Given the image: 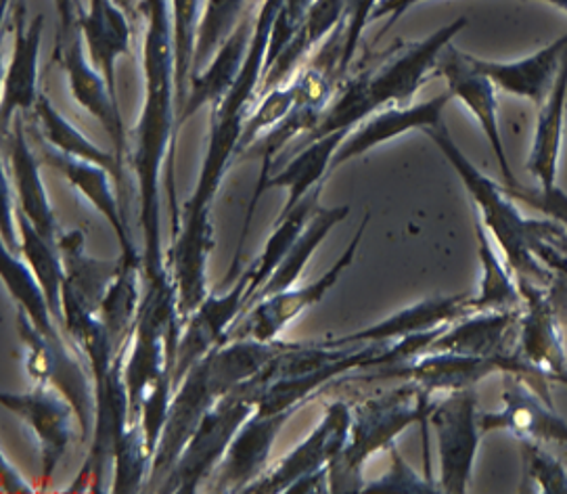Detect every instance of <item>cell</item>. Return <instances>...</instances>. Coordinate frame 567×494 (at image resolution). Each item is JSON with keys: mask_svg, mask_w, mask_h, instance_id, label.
<instances>
[{"mask_svg": "<svg viewBox=\"0 0 567 494\" xmlns=\"http://www.w3.org/2000/svg\"><path fill=\"white\" fill-rule=\"evenodd\" d=\"M145 42H143V74L145 101L138 124L134 128V152L128 153L138 185L141 228H143V270L147 284H159L172 277L162 249V204L159 176L164 159H168V187L174 212V235L181 227V214L174 195V143H176V65L172 34L171 0H145Z\"/></svg>", "mask_w": 567, "mask_h": 494, "instance_id": "1", "label": "cell"}, {"mask_svg": "<svg viewBox=\"0 0 567 494\" xmlns=\"http://www.w3.org/2000/svg\"><path fill=\"white\" fill-rule=\"evenodd\" d=\"M284 346L277 340L268 343L233 340L212 350L208 357L190 367L185 380L174 390L166 423L153 455L147 491H159L209 409L227 397L233 388L258 375L284 350Z\"/></svg>", "mask_w": 567, "mask_h": 494, "instance_id": "2", "label": "cell"}, {"mask_svg": "<svg viewBox=\"0 0 567 494\" xmlns=\"http://www.w3.org/2000/svg\"><path fill=\"white\" fill-rule=\"evenodd\" d=\"M432 404L434 397L411 381L378 399L359 402L352 409L348 442L329 465V493H362L367 484L364 461L381 449H390L400 432L413 423H421L423 434H427Z\"/></svg>", "mask_w": 567, "mask_h": 494, "instance_id": "3", "label": "cell"}, {"mask_svg": "<svg viewBox=\"0 0 567 494\" xmlns=\"http://www.w3.org/2000/svg\"><path fill=\"white\" fill-rule=\"evenodd\" d=\"M423 133L444 153V157L451 162L458 178L463 181L465 189L470 191L473 204L480 212V220L501 247L511 272L538 286H553V272L529 249L528 218L519 214L515 199H511L501 185H496L492 178L473 166L465 153L456 147L444 122Z\"/></svg>", "mask_w": 567, "mask_h": 494, "instance_id": "4", "label": "cell"}, {"mask_svg": "<svg viewBox=\"0 0 567 494\" xmlns=\"http://www.w3.org/2000/svg\"><path fill=\"white\" fill-rule=\"evenodd\" d=\"M258 397L249 381L233 388L202 419L183 455L157 493L193 494L214 474L227 455L228 446L247 419L256 413Z\"/></svg>", "mask_w": 567, "mask_h": 494, "instance_id": "5", "label": "cell"}, {"mask_svg": "<svg viewBox=\"0 0 567 494\" xmlns=\"http://www.w3.org/2000/svg\"><path fill=\"white\" fill-rule=\"evenodd\" d=\"M16 325L30 380L34 385H51L70 400L82 425V442L91 440L95 430L96 390L89 364L82 361L70 340H49L42 336L21 308Z\"/></svg>", "mask_w": 567, "mask_h": 494, "instance_id": "6", "label": "cell"}, {"mask_svg": "<svg viewBox=\"0 0 567 494\" xmlns=\"http://www.w3.org/2000/svg\"><path fill=\"white\" fill-rule=\"evenodd\" d=\"M467 25V18H456L427 39L411 44L400 42V49H390L375 68H367L357 74L371 115L385 107L411 105L421 84L437 68V59L444 49Z\"/></svg>", "mask_w": 567, "mask_h": 494, "instance_id": "7", "label": "cell"}, {"mask_svg": "<svg viewBox=\"0 0 567 494\" xmlns=\"http://www.w3.org/2000/svg\"><path fill=\"white\" fill-rule=\"evenodd\" d=\"M480 404L475 388L449 392L444 399L434 400L427 415L440 453V491L449 494L467 493L472 480L473 463L480 440Z\"/></svg>", "mask_w": 567, "mask_h": 494, "instance_id": "8", "label": "cell"}, {"mask_svg": "<svg viewBox=\"0 0 567 494\" xmlns=\"http://www.w3.org/2000/svg\"><path fill=\"white\" fill-rule=\"evenodd\" d=\"M496 371H505L507 375H522L545 390V378L538 375L532 367L522 361L515 350L498 357H472L456 352H423L413 361L402 362L396 367L381 369L378 378H398L421 385L427 394L435 392H456L465 388H475V383L486 380ZM548 397V394H547Z\"/></svg>", "mask_w": 567, "mask_h": 494, "instance_id": "9", "label": "cell"}, {"mask_svg": "<svg viewBox=\"0 0 567 494\" xmlns=\"http://www.w3.org/2000/svg\"><path fill=\"white\" fill-rule=\"evenodd\" d=\"M131 352V348H128ZM120 354L112 371L95 380L96 415L93 430V446L82 472L78 474L68 493H82L93 486V493H107L110 475H114L115 453L122 438L131 430V402L124 383V357Z\"/></svg>", "mask_w": 567, "mask_h": 494, "instance_id": "10", "label": "cell"}, {"mask_svg": "<svg viewBox=\"0 0 567 494\" xmlns=\"http://www.w3.org/2000/svg\"><path fill=\"white\" fill-rule=\"evenodd\" d=\"M369 225V214L362 218L359 230L352 239V244L343 251L340 260L329 268L317 284L300 287V289H287L281 294L268 296L265 300L249 306L246 315L237 319V323L230 325L227 333V342L233 340H256V342H275L277 336L284 331L287 325L296 317H300L303 310L321 302L324 294L338 284L341 272L352 265L360 239L364 235V228Z\"/></svg>", "mask_w": 567, "mask_h": 494, "instance_id": "11", "label": "cell"}, {"mask_svg": "<svg viewBox=\"0 0 567 494\" xmlns=\"http://www.w3.org/2000/svg\"><path fill=\"white\" fill-rule=\"evenodd\" d=\"M517 287L524 306L517 325L515 354L545 380L567 383L566 343L548 287L522 277H517Z\"/></svg>", "mask_w": 567, "mask_h": 494, "instance_id": "12", "label": "cell"}, {"mask_svg": "<svg viewBox=\"0 0 567 494\" xmlns=\"http://www.w3.org/2000/svg\"><path fill=\"white\" fill-rule=\"evenodd\" d=\"M352 409L346 402H333L327 406L321 425L281 459L270 472L249 484L246 494H287V491L303 477L329 470L331 461L340 455L350 436Z\"/></svg>", "mask_w": 567, "mask_h": 494, "instance_id": "13", "label": "cell"}, {"mask_svg": "<svg viewBox=\"0 0 567 494\" xmlns=\"http://www.w3.org/2000/svg\"><path fill=\"white\" fill-rule=\"evenodd\" d=\"M2 406L34 432L42 459V486H49L61 459L72 442V419L76 409L51 385H34L25 394H2Z\"/></svg>", "mask_w": 567, "mask_h": 494, "instance_id": "14", "label": "cell"}, {"mask_svg": "<svg viewBox=\"0 0 567 494\" xmlns=\"http://www.w3.org/2000/svg\"><path fill=\"white\" fill-rule=\"evenodd\" d=\"M82 34L76 32L70 39L58 40V61L68 74L70 91L89 114L99 120L103 131L110 134L115 157L122 171H126V157L131 153L128 134L120 114L117 95L110 89L105 76L96 70L93 61L84 55Z\"/></svg>", "mask_w": 567, "mask_h": 494, "instance_id": "15", "label": "cell"}, {"mask_svg": "<svg viewBox=\"0 0 567 494\" xmlns=\"http://www.w3.org/2000/svg\"><path fill=\"white\" fill-rule=\"evenodd\" d=\"M249 272H244L235 287L225 296L208 294L202 306L190 312L181 329V340L176 348V364L172 373V388L176 390L195 362L208 357L212 350L227 343L230 325L235 323L246 308V289Z\"/></svg>", "mask_w": 567, "mask_h": 494, "instance_id": "16", "label": "cell"}, {"mask_svg": "<svg viewBox=\"0 0 567 494\" xmlns=\"http://www.w3.org/2000/svg\"><path fill=\"white\" fill-rule=\"evenodd\" d=\"M435 70L440 76L446 78L453 99H458L472 112L480 128L486 134L492 152L501 164L505 185L515 187L517 178L511 172L509 159H507V152L503 145V136H501V126H498V101H496L494 82L473 65L470 55L461 53L451 44L437 59Z\"/></svg>", "mask_w": 567, "mask_h": 494, "instance_id": "17", "label": "cell"}, {"mask_svg": "<svg viewBox=\"0 0 567 494\" xmlns=\"http://www.w3.org/2000/svg\"><path fill=\"white\" fill-rule=\"evenodd\" d=\"M23 117L25 115H18L11 122L9 131L2 133V168L9 174L18 195V208L28 216V220L47 241L58 246L63 228L59 227L55 212L51 208L40 174V159L28 141Z\"/></svg>", "mask_w": 567, "mask_h": 494, "instance_id": "18", "label": "cell"}, {"mask_svg": "<svg viewBox=\"0 0 567 494\" xmlns=\"http://www.w3.org/2000/svg\"><path fill=\"white\" fill-rule=\"evenodd\" d=\"M37 138H39L42 162L59 172L112 225L120 247H122V263L126 267H143V254L136 251V247H134L133 237L126 227L124 212L112 191V183H110L112 172L99 164H93V162L78 159V157L59 152L39 134H37Z\"/></svg>", "mask_w": 567, "mask_h": 494, "instance_id": "19", "label": "cell"}, {"mask_svg": "<svg viewBox=\"0 0 567 494\" xmlns=\"http://www.w3.org/2000/svg\"><path fill=\"white\" fill-rule=\"evenodd\" d=\"M293 413L296 409H287L275 415L254 413L247 419L216 467L218 475L212 493H244L249 484L262 477L272 444Z\"/></svg>", "mask_w": 567, "mask_h": 494, "instance_id": "20", "label": "cell"}, {"mask_svg": "<svg viewBox=\"0 0 567 494\" xmlns=\"http://www.w3.org/2000/svg\"><path fill=\"white\" fill-rule=\"evenodd\" d=\"M13 21V53L2 80V133L9 131L18 115L32 114L40 99L39 59L44 16L28 20L25 7L21 4Z\"/></svg>", "mask_w": 567, "mask_h": 494, "instance_id": "21", "label": "cell"}, {"mask_svg": "<svg viewBox=\"0 0 567 494\" xmlns=\"http://www.w3.org/2000/svg\"><path fill=\"white\" fill-rule=\"evenodd\" d=\"M480 428L484 434L507 430L519 440L567 444V421L553 411L550 402L538 399L522 375L507 378L501 411L480 413Z\"/></svg>", "mask_w": 567, "mask_h": 494, "instance_id": "22", "label": "cell"}, {"mask_svg": "<svg viewBox=\"0 0 567 494\" xmlns=\"http://www.w3.org/2000/svg\"><path fill=\"white\" fill-rule=\"evenodd\" d=\"M451 99L453 95L449 91V93H442V95L423 101V103H411L404 107L394 105V107H385V110H379L375 114L369 115L343 138V143L331 159V172L340 168L341 164H346L348 159L364 155L373 147H378L381 143H388L400 134L411 133L416 128L427 131V128H434L437 124H442L444 122L442 114Z\"/></svg>", "mask_w": 567, "mask_h": 494, "instance_id": "23", "label": "cell"}, {"mask_svg": "<svg viewBox=\"0 0 567 494\" xmlns=\"http://www.w3.org/2000/svg\"><path fill=\"white\" fill-rule=\"evenodd\" d=\"M350 133L352 131H338V133L327 134V136H321V138L303 145L300 152H296L285 159L284 171L277 172V174H268L262 183H258L254 199H251V206L247 209L246 228H244V237H241V246H239V256H241V247L246 241L251 214H254V209L258 206V202H260V197L265 195L266 191L284 189V187L289 191L287 204L281 209L279 218H277V223H281L293 209L298 208V204L310 191L322 185L324 176L331 172L333 155L343 143V138Z\"/></svg>", "mask_w": 567, "mask_h": 494, "instance_id": "24", "label": "cell"}, {"mask_svg": "<svg viewBox=\"0 0 567 494\" xmlns=\"http://www.w3.org/2000/svg\"><path fill=\"white\" fill-rule=\"evenodd\" d=\"M256 18L251 16V11H247L244 20L237 23V28L225 40V44L209 61L208 68L204 72L190 76L189 96H187V103L176 122L178 131L204 105H209V110L216 112L225 103L230 89L235 86L237 78L246 65L249 47L254 40V32H256Z\"/></svg>", "mask_w": 567, "mask_h": 494, "instance_id": "25", "label": "cell"}, {"mask_svg": "<svg viewBox=\"0 0 567 494\" xmlns=\"http://www.w3.org/2000/svg\"><path fill=\"white\" fill-rule=\"evenodd\" d=\"M566 51L567 34H564L538 53L519 61H488L473 55H470V61L482 74L491 78L496 89L543 105L561 70Z\"/></svg>", "mask_w": 567, "mask_h": 494, "instance_id": "26", "label": "cell"}, {"mask_svg": "<svg viewBox=\"0 0 567 494\" xmlns=\"http://www.w3.org/2000/svg\"><path fill=\"white\" fill-rule=\"evenodd\" d=\"M522 308L475 312L449 325L425 352H456L472 357L509 354L517 342Z\"/></svg>", "mask_w": 567, "mask_h": 494, "instance_id": "27", "label": "cell"}, {"mask_svg": "<svg viewBox=\"0 0 567 494\" xmlns=\"http://www.w3.org/2000/svg\"><path fill=\"white\" fill-rule=\"evenodd\" d=\"M78 32L84 39L89 59L115 93V63L131 55L133 21L114 0H91L89 9L78 13Z\"/></svg>", "mask_w": 567, "mask_h": 494, "instance_id": "28", "label": "cell"}, {"mask_svg": "<svg viewBox=\"0 0 567 494\" xmlns=\"http://www.w3.org/2000/svg\"><path fill=\"white\" fill-rule=\"evenodd\" d=\"M472 315L470 296H451V298H434L419 305L411 306L394 317L381 323L367 327L352 336L327 340V346L341 348V346H359V343L396 342L416 333H427L440 327L456 323Z\"/></svg>", "mask_w": 567, "mask_h": 494, "instance_id": "29", "label": "cell"}, {"mask_svg": "<svg viewBox=\"0 0 567 494\" xmlns=\"http://www.w3.org/2000/svg\"><path fill=\"white\" fill-rule=\"evenodd\" d=\"M567 105V51L561 61V70L550 89L543 110L538 115V124L534 131V141L529 150L526 168L538 181V189L548 191L557 187V166L564 141Z\"/></svg>", "mask_w": 567, "mask_h": 494, "instance_id": "30", "label": "cell"}, {"mask_svg": "<svg viewBox=\"0 0 567 494\" xmlns=\"http://www.w3.org/2000/svg\"><path fill=\"white\" fill-rule=\"evenodd\" d=\"M32 114H34V131L51 147H55V150L65 153V155L78 157V159L93 162V164H99V166H103V168L112 172L115 185L120 189L122 212H124V218H126L128 216V208H126V204H128L126 202V183H124V171L120 168L115 153L105 152V150L96 147L93 141L86 138V134L80 133L68 117L61 115V112L44 93H40L39 103H37Z\"/></svg>", "mask_w": 567, "mask_h": 494, "instance_id": "31", "label": "cell"}, {"mask_svg": "<svg viewBox=\"0 0 567 494\" xmlns=\"http://www.w3.org/2000/svg\"><path fill=\"white\" fill-rule=\"evenodd\" d=\"M58 246L65 265V287H70L76 294L82 305L99 315L107 289L122 270V256L120 260L110 263L89 256L84 249L82 230H61Z\"/></svg>", "mask_w": 567, "mask_h": 494, "instance_id": "32", "label": "cell"}, {"mask_svg": "<svg viewBox=\"0 0 567 494\" xmlns=\"http://www.w3.org/2000/svg\"><path fill=\"white\" fill-rule=\"evenodd\" d=\"M348 214H350L348 206L317 208V212L310 218V223L303 228L302 235L298 237V241L293 244V247L289 249V254L285 256L284 263L270 275V279L266 281L265 286L258 289V294L254 296V300L249 302V306L265 300L268 296L287 291L289 287L293 286L302 277L303 268L308 265V260L312 258V251L321 246L331 228L338 227L340 223L346 220ZM249 306H247V310H249Z\"/></svg>", "mask_w": 567, "mask_h": 494, "instance_id": "33", "label": "cell"}, {"mask_svg": "<svg viewBox=\"0 0 567 494\" xmlns=\"http://www.w3.org/2000/svg\"><path fill=\"white\" fill-rule=\"evenodd\" d=\"M321 193L322 185L315 187L287 218H284L281 223H275V230H272V235H270V239L266 244L265 251L254 260L251 267L247 268L249 284H247L246 289V308H244V312H246L249 302L254 300V296L258 294V289L270 279V275L284 263V258L289 254V249L293 247V244L298 241V237L302 235V230L310 223L312 214L319 208Z\"/></svg>", "mask_w": 567, "mask_h": 494, "instance_id": "34", "label": "cell"}, {"mask_svg": "<svg viewBox=\"0 0 567 494\" xmlns=\"http://www.w3.org/2000/svg\"><path fill=\"white\" fill-rule=\"evenodd\" d=\"M20 223L21 254L28 267L32 268L34 277L51 305L53 317L59 327L65 331V310H63V286H65V265L59 247L47 241L37 227L28 220V216L18 208Z\"/></svg>", "mask_w": 567, "mask_h": 494, "instance_id": "35", "label": "cell"}, {"mask_svg": "<svg viewBox=\"0 0 567 494\" xmlns=\"http://www.w3.org/2000/svg\"><path fill=\"white\" fill-rule=\"evenodd\" d=\"M0 256H2V281L9 289V294L13 296V300L18 302V308L25 310L30 321L49 340H70L55 321L51 305L44 296V289L40 287L39 279L34 277L28 263L20 260L18 254L9 251L4 246Z\"/></svg>", "mask_w": 567, "mask_h": 494, "instance_id": "36", "label": "cell"}, {"mask_svg": "<svg viewBox=\"0 0 567 494\" xmlns=\"http://www.w3.org/2000/svg\"><path fill=\"white\" fill-rule=\"evenodd\" d=\"M141 268L143 267H126L122 263V270L107 289L99 310V319L105 325L117 352H126L133 342L141 308Z\"/></svg>", "mask_w": 567, "mask_h": 494, "instance_id": "37", "label": "cell"}, {"mask_svg": "<svg viewBox=\"0 0 567 494\" xmlns=\"http://www.w3.org/2000/svg\"><path fill=\"white\" fill-rule=\"evenodd\" d=\"M475 235H477V249H480L484 277H482L480 294L470 298L472 315L522 308L524 300H522L519 287L511 279V268L507 267V263H503L501 256L494 251L491 237L486 235L482 220L475 223Z\"/></svg>", "mask_w": 567, "mask_h": 494, "instance_id": "38", "label": "cell"}, {"mask_svg": "<svg viewBox=\"0 0 567 494\" xmlns=\"http://www.w3.org/2000/svg\"><path fill=\"white\" fill-rule=\"evenodd\" d=\"M204 0H171L174 65H176V112L181 115L189 96L193 59L202 21ZM178 122V120H176Z\"/></svg>", "mask_w": 567, "mask_h": 494, "instance_id": "39", "label": "cell"}, {"mask_svg": "<svg viewBox=\"0 0 567 494\" xmlns=\"http://www.w3.org/2000/svg\"><path fill=\"white\" fill-rule=\"evenodd\" d=\"M247 11H249V0H204L190 76L208 68L209 61L225 44V40L237 28V23L244 20Z\"/></svg>", "mask_w": 567, "mask_h": 494, "instance_id": "40", "label": "cell"}, {"mask_svg": "<svg viewBox=\"0 0 567 494\" xmlns=\"http://www.w3.org/2000/svg\"><path fill=\"white\" fill-rule=\"evenodd\" d=\"M258 105L254 107V112H249L241 133V141L237 145V155L235 159L246 152L251 143H256L262 134L268 133L272 126H277L285 115L289 114L298 101H300V84L298 80L289 86H277L272 91H268L262 96L256 99Z\"/></svg>", "mask_w": 567, "mask_h": 494, "instance_id": "41", "label": "cell"}, {"mask_svg": "<svg viewBox=\"0 0 567 494\" xmlns=\"http://www.w3.org/2000/svg\"><path fill=\"white\" fill-rule=\"evenodd\" d=\"M532 254L548 268L567 277V230L553 220H528Z\"/></svg>", "mask_w": 567, "mask_h": 494, "instance_id": "42", "label": "cell"}, {"mask_svg": "<svg viewBox=\"0 0 567 494\" xmlns=\"http://www.w3.org/2000/svg\"><path fill=\"white\" fill-rule=\"evenodd\" d=\"M522 451L526 472L540 486L543 493L567 494V470L559 459L548 455L540 442L532 440H522Z\"/></svg>", "mask_w": 567, "mask_h": 494, "instance_id": "43", "label": "cell"}, {"mask_svg": "<svg viewBox=\"0 0 567 494\" xmlns=\"http://www.w3.org/2000/svg\"><path fill=\"white\" fill-rule=\"evenodd\" d=\"M392 453V470L390 474L379 477L375 482L364 484L362 493L369 494H427L442 493L440 486L434 482H425L415 474L413 467H409L404 463V459L400 456L396 446H390Z\"/></svg>", "mask_w": 567, "mask_h": 494, "instance_id": "44", "label": "cell"}, {"mask_svg": "<svg viewBox=\"0 0 567 494\" xmlns=\"http://www.w3.org/2000/svg\"><path fill=\"white\" fill-rule=\"evenodd\" d=\"M379 0H346V11H343V53H341L340 80L346 76L350 61L354 59V53L359 49L362 30L371 21V13L378 7Z\"/></svg>", "mask_w": 567, "mask_h": 494, "instance_id": "45", "label": "cell"}, {"mask_svg": "<svg viewBox=\"0 0 567 494\" xmlns=\"http://www.w3.org/2000/svg\"><path fill=\"white\" fill-rule=\"evenodd\" d=\"M505 193L509 195L511 199L515 202H522L529 208L538 209L540 214H545L548 220L557 223L559 227H564L567 230V193L566 191L559 189V187H553V189H528L524 185H515V187H503Z\"/></svg>", "mask_w": 567, "mask_h": 494, "instance_id": "46", "label": "cell"}, {"mask_svg": "<svg viewBox=\"0 0 567 494\" xmlns=\"http://www.w3.org/2000/svg\"><path fill=\"white\" fill-rule=\"evenodd\" d=\"M20 223H18V204H16V189L11 178L2 168V246L13 254H21Z\"/></svg>", "mask_w": 567, "mask_h": 494, "instance_id": "47", "label": "cell"}, {"mask_svg": "<svg viewBox=\"0 0 567 494\" xmlns=\"http://www.w3.org/2000/svg\"><path fill=\"white\" fill-rule=\"evenodd\" d=\"M0 493L34 494L37 491L30 486V482L20 474V470L9 461V456L2 455V470H0Z\"/></svg>", "mask_w": 567, "mask_h": 494, "instance_id": "48", "label": "cell"}, {"mask_svg": "<svg viewBox=\"0 0 567 494\" xmlns=\"http://www.w3.org/2000/svg\"><path fill=\"white\" fill-rule=\"evenodd\" d=\"M55 9L59 16V40L70 39L78 32V13L80 2L78 0H55Z\"/></svg>", "mask_w": 567, "mask_h": 494, "instance_id": "49", "label": "cell"}, {"mask_svg": "<svg viewBox=\"0 0 567 494\" xmlns=\"http://www.w3.org/2000/svg\"><path fill=\"white\" fill-rule=\"evenodd\" d=\"M416 2H423V0H379L378 7L371 13V21L388 18V25L385 28H390Z\"/></svg>", "mask_w": 567, "mask_h": 494, "instance_id": "50", "label": "cell"}, {"mask_svg": "<svg viewBox=\"0 0 567 494\" xmlns=\"http://www.w3.org/2000/svg\"><path fill=\"white\" fill-rule=\"evenodd\" d=\"M550 300L557 310V317L561 323L567 325V277L559 275V279L553 281V286L548 287Z\"/></svg>", "mask_w": 567, "mask_h": 494, "instance_id": "51", "label": "cell"}, {"mask_svg": "<svg viewBox=\"0 0 567 494\" xmlns=\"http://www.w3.org/2000/svg\"><path fill=\"white\" fill-rule=\"evenodd\" d=\"M115 4L133 21L134 30L145 21V0H114Z\"/></svg>", "mask_w": 567, "mask_h": 494, "instance_id": "52", "label": "cell"}, {"mask_svg": "<svg viewBox=\"0 0 567 494\" xmlns=\"http://www.w3.org/2000/svg\"><path fill=\"white\" fill-rule=\"evenodd\" d=\"M543 2H547V4H553V7L561 9V11H567V0H543Z\"/></svg>", "mask_w": 567, "mask_h": 494, "instance_id": "53", "label": "cell"}]
</instances>
